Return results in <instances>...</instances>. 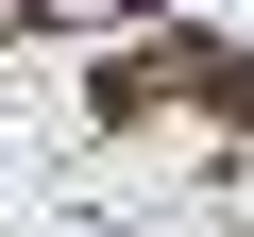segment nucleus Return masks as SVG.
Segmentation results:
<instances>
[{
	"instance_id": "obj_1",
	"label": "nucleus",
	"mask_w": 254,
	"mask_h": 237,
	"mask_svg": "<svg viewBox=\"0 0 254 237\" xmlns=\"http://www.w3.org/2000/svg\"><path fill=\"white\" fill-rule=\"evenodd\" d=\"M170 102H220V118H237V102H254V68H237L220 34H136V51L102 68V118H170Z\"/></svg>"
},
{
	"instance_id": "obj_2",
	"label": "nucleus",
	"mask_w": 254,
	"mask_h": 237,
	"mask_svg": "<svg viewBox=\"0 0 254 237\" xmlns=\"http://www.w3.org/2000/svg\"><path fill=\"white\" fill-rule=\"evenodd\" d=\"M34 34H119V17H170V0H17Z\"/></svg>"
}]
</instances>
